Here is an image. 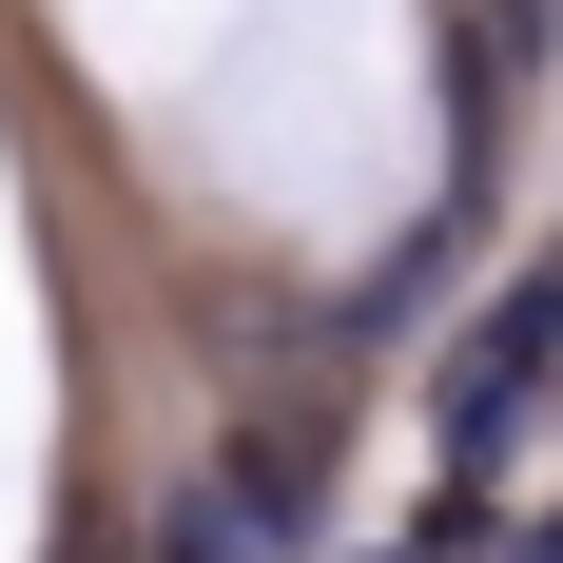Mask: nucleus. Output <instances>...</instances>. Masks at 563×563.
I'll use <instances>...</instances> for the list:
<instances>
[{
	"label": "nucleus",
	"mask_w": 563,
	"mask_h": 563,
	"mask_svg": "<svg viewBox=\"0 0 563 563\" xmlns=\"http://www.w3.org/2000/svg\"><path fill=\"white\" fill-rule=\"evenodd\" d=\"M563 389V253L544 273H506L486 311L448 331V389H428V448H448V486H486V466L525 448V408Z\"/></svg>",
	"instance_id": "obj_1"
},
{
	"label": "nucleus",
	"mask_w": 563,
	"mask_h": 563,
	"mask_svg": "<svg viewBox=\"0 0 563 563\" xmlns=\"http://www.w3.org/2000/svg\"><path fill=\"white\" fill-rule=\"evenodd\" d=\"M214 486H233L253 525H273V544H311V525H331V408H253Z\"/></svg>",
	"instance_id": "obj_2"
},
{
	"label": "nucleus",
	"mask_w": 563,
	"mask_h": 563,
	"mask_svg": "<svg viewBox=\"0 0 563 563\" xmlns=\"http://www.w3.org/2000/svg\"><path fill=\"white\" fill-rule=\"evenodd\" d=\"M156 563H291V544H273V525H253V506H233V486H195V506L156 525Z\"/></svg>",
	"instance_id": "obj_3"
}]
</instances>
